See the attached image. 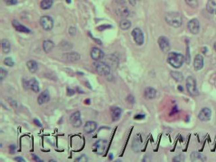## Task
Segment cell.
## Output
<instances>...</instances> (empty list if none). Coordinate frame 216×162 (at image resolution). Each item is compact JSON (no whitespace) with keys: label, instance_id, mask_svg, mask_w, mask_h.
Returning a JSON list of instances; mask_svg holds the SVG:
<instances>
[{"label":"cell","instance_id":"obj_31","mask_svg":"<svg viewBox=\"0 0 216 162\" xmlns=\"http://www.w3.org/2000/svg\"><path fill=\"white\" fill-rule=\"evenodd\" d=\"M3 63L5 64L6 66H9V67H12V66H14V62L11 57L5 58V60H4V61H3Z\"/></svg>","mask_w":216,"mask_h":162},{"label":"cell","instance_id":"obj_9","mask_svg":"<svg viewBox=\"0 0 216 162\" xmlns=\"http://www.w3.org/2000/svg\"><path fill=\"white\" fill-rule=\"evenodd\" d=\"M188 28L189 31L191 33L194 35L198 34L199 32V29H200V25H199V20L194 18V19L190 20L188 23Z\"/></svg>","mask_w":216,"mask_h":162},{"label":"cell","instance_id":"obj_2","mask_svg":"<svg viewBox=\"0 0 216 162\" xmlns=\"http://www.w3.org/2000/svg\"><path fill=\"white\" fill-rule=\"evenodd\" d=\"M165 21L171 26L178 28L182 25V18L181 15L178 12H169L165 16Z\"/></svg>","mask_w":216,"mask_h":162},{"label":"cell","instance_id":"obj_25","mask_svg":"<svg viewBox=\"0 0 216 162\" xmlns=\"http://www.w3.org/2000/svg\"><path fill=\"white\" fill-rule=\"evenodd\" d=\"M206 8L210 14L215 13L216 11V0H209L207 3Z\"/></svg>","mask_w":216,"mask_h":162},{"label":"cell","instance_id":"obj_5","mask_svg":"<svg viewBox=\"0 0 216 162\" xmlns=\"http://www.w3.org/2000/svg\"><path fill=\"white\" fill-rule=\"evenodd\" d=\"M41 26L45 30H51L53 27V20L50 16H43L39 20Z\"/></svg>","mask_w":216,"mask_h":162},{"label":"cell","instance_id":"obj_1","mask_svg":"<svg viewBox=\"0 0 216 162\" xmlns=\"http://www.w3.org/2000/svg\"><path fill=\"white\" fill-rule=\"evenodd\" d=\"M184 62V57L182 54L176 52H171L168 55V62L174 68L181 67Z\"/></svg>","mask_w":216,"mask_h":162},{"label":"cell","instance_id":"obj_22","mask_svg":"<svg viewBox=\"0 0 216 162\" xmlns=\"http://www.w3.org/2000/svg\"><path fill=\"white\" fill-rule=\"evenodd\" d=\"M54 47V43L51 40H45L43 43V48L45 53H50Z\"/></svg>","mask_w":216,"mask_h":162},{"label":"cell","instance_id":"obj_18","mask_svg":"<svg viewBox=\"0 0 216 162\" xmlns=\"http://www.w3.org/2000/svg\"><path fill=\"white\" fill-rule=\"evenodd\" d=\"M157 91L152 87H147L145 89L144 96L147 99H153L156 97Z\"/></svg>","mask_w":216,"mask_h":162},{"label":"cell","instance_id":"obj_46","mask_svg":"<svg viewBox=\"0 0 216 162\" xmlns=\"http://www.w3.org/2000/svg\"><path fill=\"white\" fill-rule=\"evenodd\" d=\"M109 156H110V159H112V154H110Z\"/></svg>","mask_w":216,"mask_h":162},{"label":"cell","instance_id":"obj_42","mask_svg":"<svg viewBox=\"0 0 216 162\" xmlns=\"http://www.w3.org/2000/svg\"><path fill=\"white\" fill-rule=\"evenodd\" d=\"M15 149H16V147L14 146V145H10V153H12V154H13V153H14V151H15Z\"/></svg>","mask_w":216,"mask_h":162},{"label":"cell","instance_id":"obj_4","mask_svg":"<svg viewBox=\"0 0 216 162\" xmlns=\"http://www.w3.org/2000/svg\"><path fill=\"white\" fill-rule=\"evenodd\" d=\"M186 85L188 92L191 95L197 96L199 95V91L197 88V82L194 78L192 76H188L186 79Z\"/></svg>","mask_w":216,"mask_h":162},{"label":"cell","instance_id":"obj_37","mask_svg":"<svg viewBox=\"0 0 216 162\" xmlns=\"http://www.w3.org/2000/svg\"><path fill=\"white\" fill-rule=\"evenodd\" d=\"M33 122H34L35 125L39 126V127H41V126H42V124H41V122H39V120L38 119H37V118H35L34 120H33Z\"/></svg>","mask_w":216,"mask_h":162},{"label":"cell","instance_id":"obj_7","mask_svg":"<svg viewBox=\"0 0 216 162\" xmlns=\"http://www.w3.org/2000/svg\"><path fill=\"white\" fill-rule=\"evenodd\" d=\"M132 35L133 39L138 45H142L144 43V35L143 31L139 28H135L132 31Z\"/></svg>","mask_w":216,"mask_h":162},{"label":"cell","instance_id":"obj_33","mask_svg":"<svg viewBox=\"0 0 216 162\" xmlns=\"http://www.w3.org/2000/svg\"><path fill=\"white\" fill-rule=\"evenodd\" d=\"M184 161V157L183 155H178L177 156L174 157L173 159V161L175 162H182Z\"/></svg>","mask_w":216,"mask_h":162},{"label":"cell","instance_id":"obj_21","mask_svg":"<svg viewBox=\"0 0 216 162\" xmlns=\"http://www.w3.org/2000/svg\"><path fill=\"white\" fill-rule=\"evenodd\" d=\"M190 159L192 161L197 162V161H205L206 160V158L204 155L201 154V153H199L198 152H192L191 153L190 155Z\"/></svg>","mask_w":216,"mask_h":162},{"label":"cell","instance_id":"obj_14","mask_svg":"<svg viewBox=\"0 0 216 162\" xmlns=\"http://www.w3.org/2000/svg\"><path fill=\"white\" fill-rule=\"evenodd\" d=\"M203 65H204L203 57L200 54H198L195 56L194 60V68L195 70L198 71V70H201L203 68Z\"/></svg>","mask_w":216,"mask_h":162},{"label":"cell","instance_id":"obj_49","mask_svg":"<svg viewBox=\"0 0 216 162\" xmlns=\"http://www.w3.org/2000/svg\"><path fill=\"white\" fill-rule=\"evenodd\" d=\"M138 1H139V0H138Z\"/></svg>","mask_w":216,"mask_h":162},{"label":"cell","instance_id":"obj_36","mask_svg":"<svg viewBox=\"0 0 216 162\" xmlns=\"http://www.w3.org/2000/svg\"><path fill=\"white\" fill-rule=\"evenodd\" d=\"M76 29L75 28H74V27L72 26V27H70V28H69V33H70V35H74L76 34Z\"/></svg>","mask_w":216,"mask_h":162},{"label":"cell","instance_id":"obj_20","mask_svg":"<svg viewBox=\"0 0 216 162\" xmlns=\"http://www.w3.org/2000/svg\"><path fill=\"white\" fill-rule=\"evenodd\" d=\"M122 115L121 108L118 107H113L111 109V117L113 121H117L120 118Z\"/></svg>","mask_w":216,"mask_h":162},{"label":"cell","instance_id":"obj_30","mask_svg":"<svg viewBox=\"0 0 216 162\" xmlns=\"http://www.w3.org/2000/svg\"><path fill=\"white\" fill-rule=\"evenodd\" d=\"M186 2V3L190 7L192 8H196L198 7L199 3L197 0H184Z\"/></svg>","mask_w":216,"mask_h":162},{"label":"cell","instance_id":"obj_6","mask_svg":"<svg viewBox=\"0 0 216 162\" xmlns=\"http://www.w3.org/2000/svg\"><path fill=\"white\" fill-rule=\"evenodd\" d=\"M93 146H94V151L95 153L98 155H103L106 150L107 142L104 139H100V140L97 141Z\"/></svg>","mask_w":216,"mask_h":162},{"label":"cell","instance_id":"obj_13","mask_svg":"<svg viewBox=\"0 0 216 162\" xmlns=\"http://www.w3.org/2000/svg\"><path fill=\"white\" fill-rule=\"evenodd\" d=\"M49 100H50V95L48 91L45 90L39 95L37 102L39 105H43L48 102Z\"/></svg>","mask_w":216,"mask_h":162},{"label":"cell","instance_id":"obj_47","mask_svg":"<svg viewBox=\"0 0 216 162\" xmlns=\"http://www.w3.org/2000/svg\"><path fill=\"white\" fill-rule=\"evenodd\" d=\"M67 1L68 2V3H70V1H70V0H67Z\"/></svg>","mask_w":216,"mask_h":162},{"label":"cell","instance_id":"obj_23","mask_svg":"<svg viewBox=\"0 0 216 162\" xmlns=\"http://www.w3.org/2000/svg\"><path fill=\"white\" fill-rule=\"evenodd\" d=\"M29 88L35 93H39L40 91V87H39L38 81L35 78H33V79L29 80Z\"/></svg>","mask_w":216,"mask_h":162},{"label":"cell","instance_id":"obj_3","mask_svg":"<svg viewBox=\"0 0 216 162\" xmlns=\"http://www.w3.org/2000/svg\"><path fill=\"white\" fill-rule=\"evenodd\" d=\"M95 68L97 73L101 76H107L110 73V66L103 62H97L95 63Z\"/></svg>","mask_w":216,"mask_h":162},{"label":"cell","instance_id":"obj_26","mask_svg":"<svg viewBox=\"0 0 216 162\" xmlns=\"http://www.w3.org/2000/svg\"><path fill=\"white\" fill-rule=\"evenodd\" d=\"M1 47L2 51L4 53H8L11 49V46H10V41L6 39H3L1 41Z\"/></svg>","mask_w":216,"mask_h":162},{"label":"cell","instance_id":"obj_48","mask_svg":"<svg viewBox=\"0 0 216 162\" xmlns=\"http://www.w3.org/2000/svg\"><path fill=\"white\" fill-rule=\"evenodd\" d=\"M215 14H216V11H215Z\"/></svg>","mask_w":216,"mask_h":162},{"label":"cell","instance_id":"obj_43","mask_svg":"<svg viewBox=\"0 0 216 162\" xmlns=\"http://www.w3.org/2000/svg\"><path fill=\"white\" fill-rule=\"evenodd\" d=\"M33 159H34V160L37 161H41V159H39L38 157L36 156V155H33Z\"/></svg>","mask_w":216,"mask_h":162},{"label":"cell","instance_id":"obj_39","mask_svg":"<svg viewBox=\"0 0 216 162\" xmlns=\"http://www.w3.org/2000/svg\"><path fill=\"white\" fill-rule=\"evenodd\" d=\"M14 160L16 161H19V162H22V161L24 162V161H25V160H24V159L23 158H22V157H20V156H18V157H15V158H14Z\"/></svg>","mask_w":216,"mask_h":162},{"label":"cell","instance_id":"obj_40","mask_svg":"<svg viewBox=\"0 0 216 162\" xmlns=\"http://www.w3.org/2000/svg\"><path fill=\"white\" fill-rule=\"evenodd\" d=\"M145 118L144 115H142V114H138V115H136V116H134V119L136 120H141Z\"/></svg>","mask_w":216,"mask_h":162},{"label":"cell","instance_id":"obj_32","mask_svg":"<svg viewBox=\"0 0 216 162\" xmlns=\"http://www.w3.org/2000/svg\"><path fill=\"white\" fill-rule=\"evenodd\" d=\"M7 75H8L7 70H5L3 68H0V80H1V81L3 80L4 78H6Z\"/></svg>","mask_w":216,"mask_h":162},{"label":"cell","instance_id":"obj_38","mask_svg":"<svg viewBox=\"0 0 216 162\" xmlns=\"http://www.w3.org/2000/svg\"><path fill=\"white\" fill-rule=\"evenodd\" d=\"M74 93H75V91H74L73 89H68V90H67L68 95H69V96H72V95H74Z\"/></svg>","mask_w":216,"mask_h":162},{"label":"cell","instance_id":"obj_41","mask_svg":"<svg viewBox=\"0 0 216 162\" xmlns=\"http://www.w3.org/2000/svg\"><path fill=\"white\" fill-rule=\"evenodd\" d=\"M126 1H127L128 3L130 4V5L134 6L136 5L137 0H126Z\"/></svg>","mask_w":216,"mask_h":162},{"label":"cell","instance_id":"obj_27","mask_svg":"<svg viewBox=\"0 0 216 162\" xmlns=\"http://www.w3.org/2000/svg\"><path fill=\"white\" fill-rule=\"evenodd\" d=\"M53 5V0H42L40 6L43 10H49Z\"/></svg>","mask_w":216,"mask_h":162},{"label":"cell","instance_id":"obj_8","mask_svg":"<svg viewBox=\"0 0 216 162\" xmlns=\"http://www.w3.org/2000/svg\"><path fill=\"white\" fill-rule=\"evenodd\" d=\"M158 45L159 48L163 53H168L170 49V41L165 37H160L158 39Z\"/></svg>","mask_w":216,"mask_h":162},{"label":"cell","instance_id":"obj_19","mask_svg":"<svg viewBox=\"0 0 216 162\" xmlns=\"http://www.w3.org/2000/svg\"><path fill=\"white\" fill-rule=\"evenodd\" d=\"M12 26H13L14 28H15L16 30L18 31V32L25 33H30V30H29L27 27L22 25L21 24H20L17 20H13V22H12Z\"/></svg>","mask_w":216,"mask_h":162},{"label":"cell","instance_id":"obj_29","mask_svg":"<svg viewBox=\"0 0 216 162\" xmlns=\"http://www.w3.org/2000/svg\"><path fill=\"white\" fill-rule=\"evenodd\" d=\"M171 76L174 80L178 81V82H182L184 79L183 75H182V74L180 72L172 71L171 72Z\"/></svg>","mask_w":216,"mask_h":162},{"label":"cell","instance_id":"obj_12","mask_svg":"<svg viewBox=\"0 0 216 162\" xmlns=\"http://www.w3.org/2000/svg\"><path fill=\"white\" fill-rule=\"evenodd\" d=\"M91 57L95 61H99L104 57V53L101 49L97 47H93L91 51Z\"/></svg>","mask_w":216,"mask_h":162},{"label":"cell","instance_id":"obj_44","mask_svg":"<svg viewBox=\"0 0 216 162\" xmlns=\"http://www.w3.org/2000/svg\"><path fill=\"white\" fill-rule=\"evenodd\" d=\"M178 89H179V90H180V91H183V88H182V86H178Z\"/></svg>","mask_w":216,"mask_h":162},{"label":"cell","instance_id":"obj_35","mask_svg":"<svg viewBox=\"0 0 216 162\" xmlns=\"http://www.w3.org/2000/svg\"><path fill=\"white\" fill-rule=\"evenodd\" d=\"M3 1L8 6L15 5L17 3V0H3Z\"/></svg>","mask_w":216,"mask_h":162},{"label":"cell","instance_id":"obj_10","mask_svg":"<svg viewBox=\"0 0 216 162\" xmlns=\"http://www.w3.org/2000/svg\"><path fill=\"white\" fill-rule=\"evenodd\" d=\"M70 121L74 127H80L81 124H82V120H81L80 112L78 111L72 114L70 118Z\"/></svg>","mask_w":216,"mask_h":162},{"label":"cell","instance_id":"obj_15","mask_svg":"<svg viewBox=\"0 0 216 162\" xmlns=\"http://www.w3.org/2000/svg\"><path fill=\"white\" fill-rule=\"evenodd\" d=\"M64 57L66 61L70 62H78V60H80V54L77 52H71L64 54Z\"/></svg>","mask_w":216,"mask_h":162},{"label":"cell","instance_id":"obj_45","mask_svg":"<svg viewBox=\"0 0 216 162\" xmlns=\"http://www.w3.org/2000/svg\"><path fill=\"white\" fill-rule=\"evenodd\" d=\"M213 47H214V49H215V50L216 51V42L214 43V45H213Z\"/></svg>","mask_w":216,"mask_h":162},{"label":"cell","instance_id":"obj_34","mask_svg":"<svg viewBox=\"0 0 216 162\" xmlns=\"http://www.w3.org/2000/svg\"><path fill=\"white\" fill-rule=\"evenodd\" d=\"M76 161H78V162H86L88 161V158L85 155H82L80 156L78 158L76 159Z\"/></svg>","mask_w":216,"mask_h":162},{"label":"cell","instance_id":"obj_17","mask_svg":"<svg viewBox=\"0 0 216 162\" xmlns=\"http://www.w3.org/2000/svg\"><path fill=\"white\" fill-rule=\"evenodd\" d=\"M97 127V124L96 122L93 121L87 122L84 126V131L87 134L92 133L94 132Z\"/></svg>","mask_w":216,"mask_h":162},{"label":"cell","instance_id":"obj_28","mask_svg":"<svg viewBox=\"0 0 216 162\" xmlns=\"http://www.w3.org/2000/svg\"><path fill=\"white\" fill-rule=\"evenodd\" d=\"M130 26H131V22L128 20L123 19L120 22V27L122 30H128L130 28Z\"/></svg>","mask_w":216,"mask_h":162},{"label":"cell","instance_id":"obj_11","mask_svg":"<svg viewBox=\"0 0 216 162\" xmlns=\"http://www.w3.org/2000/svg\"><path fill=\"white\" fill-rule=\"evenodd\" d=\"M211 111L208 107H204L201 110L199 114V118L201 121L206 122L210 120Z\"/></svg>","mask_w":216,"mask_h":162},{"label":"cell","instance_id":"obj_24","mask_svg":"<svg viewBox=\"0 0 216 162\" xmlns=\"http://www.w3.org/2000/svg\"><path fill=\"white\" fill-rule=\"evenodd\" d=\"M26 66L28 68L29 72L33 74L37 72V68H38V64L34 60H29L28 62H27Z\"/></svg>","mask_w":216,"mask_h":162},{"label":"cell","instance_id":"obj_16","mask_svg":"<svg viewBox=\"0 0 216 162\" xmlns=\"http://www.w3.org/2000/svg\"><path fill=\"white\" fill-rule=\"evenodd\" d=\"M116 12L117 15L121 18H127L130 15V11L128 10V8L124 6L118 7Z\"/></svg>","mask_w":216,"mask_h":162}]
</instances>
